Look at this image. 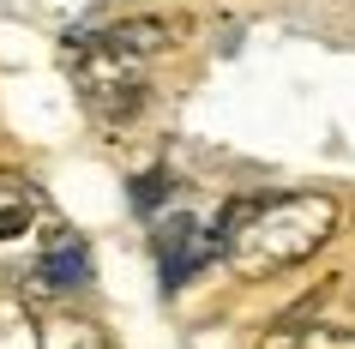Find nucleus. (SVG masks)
<instances>
[{"label":"nucleus","instance_id":"1","mask_svg":"<svg viewBox=\"0 0 355 349\" xmlns=\"http://www.w3.org/2000/svg\"><path fill=\"white\" fill-rule=\"evenodd\" d=\"M337 229V199L331 193H271V199L229 205L217 223L223 259L241 277H277L301 259H313Z\"/></svg>","mask_w":355,"mask_h":349},{"label":"nucleus","instance_id":"2","mask_svg":"<svg viewBox=\"0 0 355 349\" xmlns=\"http://www.w3.org/2000/svg\"><path fill=\"white\" fill-rule=\"evenodd\" d=\"M157 253H163V283L181 289L211 253H223V235H217V229H199L193 217H168L163 235H157Z\"/></svg>","mask_w":355,"mask_h":349},{"label":"nucleus","instance_id":"3","mask_svg":"<svg viewBox=\"0 0 355 349\" xmlns=\"http://www.w3.org/2000/svg\"><path fill=\"white\" fill-rule=\"evenodd\" d=\"M85 277H91V259H85L78 235H60V241H49V253H42L31 289H37V295H49V289H78Z\"/></svg>","mask_w":355,"mask_h":349},{"label":"nucleus","instance_id":"4","mask_svg":"<svg viewBox=\"0 0 355 349\" xmlns=\"http://www.w3.org/2000/svg\"><path fill=\"white\" fill-rule=\"evenodd\" d=\"M91 42L114 49V55L145 60V55H157V49H168V24H157V19H127V24H109V31H103V37H91Z\"/></svg>","mask_w":355,"mask_h":349},{"label":"nucleus","instance_id":"5","mask_svg":"<svg viewBox=\"0 0 355 349\" xmlns=\"http://www.w3.org/2000/svg\"><path fill=\"white\" fill-rule=\"evenodd\" d=\"M37 217H42L37 187H31V181H6V175H0V241H19Z\"/></svg>","mask_w":355,"mask_h":349},{"label":"nucleus","instance_id":"6","mask_svg":"<svg viewBox=\"0 0 355 349\" xmlns=\"http://www.w3.org/2000/svg\"><path fill=\"white\" fill-rule=\"evenodd\" d=\"M42 349H109V337L91 319H49L42 325Z\"/></svg>","mask_w":355,"mask_h":349},{"label":"nucleus","instance_id":"7","mask_svg":"<svg viewBox=\"0 0 355 349\" xmlns=\"http://www.w3.org/2000/svg\"><path fill=\"white\" fill-rule=\"evenodd\" d=\"M163 169H157V175H139V181H132V205H139V211H150V205L163 199Z\"/></svg>","mask_w":355,"mask_h":349}]
</instances>
